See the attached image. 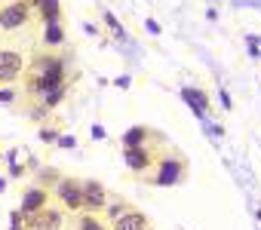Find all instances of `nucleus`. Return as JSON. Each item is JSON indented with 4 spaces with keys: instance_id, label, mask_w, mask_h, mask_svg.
<instances>
[{
    "instance_id": "nucleus-1",
    "label": "nucleus",
    "mask_w": 261,
    "mask_h": 230,
    "mask_svg": "<svg viewBox=\"0 0 261 230\" xmlns=\"http://www.w3.org/2000/svg\"><path fill=\"white\" fill-rule=\"evenodd\" d=\"M25 80H28V92L46 95V92L65 86V62L59 55H37L34 65L25 68Z\"/></svg>"
},
{
    "instance_id": "nucleus-2",
    "label": "nucleus",
    "mask_w": 261,
    "mask_h": 230,
    "mask_svg": "<svg viewBox=\"0 0 261 230\" xmlns=\"http://www.w3.org/2000/svg\"><path fill=\"white\" fill-rule=\"evenodd\" d=\"M28 25H31V7L16 4V0L0 4V31L4 34H16V31H22Z\"/></svg>"
},
{
    "instance_id": "nucleus-3",
    "label": "nucleus",
    "mask_w": 261,
    "mask_h": 230,
    "mask_svg": "<svg viewBox=\"0 0 261 230\" xmlns=\"http://www.w3.org/2000/svg\"><path fill=\"white\" fill-rule=\"evenodd\" d=\"M25 55L19 49H0V86H13L16 80L25 77Z\"/></svg>"
},
{
    "instance_id": "nucleus-4",
    "label": "nucleus",
    "mask_w": 261,
    "mask_h": 230,
    "mask_svg": "<svg viewBox=\"0 0 261 230\" xmlns=\"http://www.w3.org/2000/svg\"><path fill=\"white\" fill-rule=\"evenodd\" d=\"M53 196H56L59 206L68 209V212H80V209H83V184L74 181V178H59Z\"/></svg>"
},
{
    "instance_id": "nucleus-5",
    "label": "nucleus",
    "mask_w": 261,
    "mask_h": 230,
    "mask_svg": "<svg viewBox=\"0 0 261 230\" xmlns=\"http://www.w3.org/2000/svg\"><path fill=\"white\" fill-rule=\"evenodd\" d=\"M65 227V212L59 206H43L40 212L28 215V224L22 230H62Z\"/></svg>"
},
{
    "instance_id": "nucleus-6",
    "label": "nucleus",
    "mask_w": 261,
    "mask_h": 230,
    "mask_svg": "<svg viewBox=\"0 0 261 230\" xmlns=\"http://www.w3.org/2000/svg\"><path fill=\"white\" fill-rule=\"evenodd\" d=\"M108 203H111V196H108L105 184H98V181H86V184H83V209H86V212L101 215V212L108 209Z\"/></svg>"
},
{
    "instance_id": "nucleus-7",
    "label": "nucleus",
    "mask_w": 261,
    "mask_h": 230,
    "mask_svg": "<svg viewBox=\"0 0 261 230\" xmlns=\"http://www.w3.org/2000/svg\"><path fill=\"white\" fill-rule=\"evenodd\" d=\"M111 230H151V221L139 209H126L111 221Z\"/></svg>"
},
{
    "instance_id": "nucleus-8",
    "label": "nucleus",
    "mask_w": 261,
    "mask_h": 230,
    "mask_svg": "<svg viewBox=\"0 0 261 230\" xmlns=\"http://www.w3.org/2000/svg\"><path fill=\"white\" fill-rule=\"evenodd\" d=\"M126 166L129 169H136V172H148L151 166H154V157H151V151L145 148V145H133V148H126Z\"/></svg>"
},
{
    "instance_id": "nucleus-9",
    "label": "nucleus",
    "mask_w": 261,
    "mask_h": 230,
    "mask_svg": "<svg viewBox=\"0 0 261 230\" xmlns=\"http://www.w3.org/2000/svg\"><path fill=\"white\" fill-rule=\"evenodd\" d=\"M43 206H49V190L46 187H31L25 193V199H22V215H34Z\"/></svg>"
},
{
    "instance_id": "nucleus-10",
    "label": "nucleus",
    "mask_w": 261,
    "mask_h": 230,
    "mask_svg": "<svg viewBox=\"0 0 261 230\" xmlns=\"http://www.w3.org/2000/svg\"><path fill=\"white\" fill-rule=\"evenodd\" d=\"M77 230H111V224H108L101 215L86 212V215H80V218H77Z\"/></svg>"
},
{
    "instance_id": "nucleus-11",
    "label": "nucleus",
    "mask_w": 261,
    "mask_h": 230,
    "mask_svg": "<svg viewBox=\"0 0 261 230\" xmlns=\"http://www.w3.org/2000/svg\"><path fill=\"white\" fill-rule=\"evenodd\" d=\"M181 169H185L181 163H169V160H166V163H160V172H163V175H160L157 181H160V184H175V181L181 178Z\"/></svg>"
},
{
    "instance_id": "nucleus-12",
    "label": "nucleus",
    "mask_w": 261,
    "mask_h": 230,
    "mask_svg": "<svg viewBox=\"0 0 261 230\" xmlns=\"http://www.w3.org/2000/svg\"><path fill=\"white\" fill-rule=\"evenodd\" d=\"M37 10L43 22H59V0H37Z\"/></svg>"
},
{
    "instance_id": "nucleus-13",
    "label": "nucleus",
    "mask_w": 261,
    "mask_h": 230,
    "mask_svg": "<svg viewBox=\"0 0 261 230\" xmlns=\"http://www.w3.org/2000/svg\"><path fill=\"white\" fill-rule=\"evenodd\" d=\"M46 28H43V43H62V28H59V22H43Z\"/></svg>"
},
{
    "instance_id": "nucleus-14",
    "label": "nucleus",
    "mask_w": 261,
    "mask_h": 230,
    "mask_svg": "<svg viewBox=\"0 0 261 230\" xmlns=\"http://www.w3.org/2000/svg\"><path fill=\"white\" fill-rule=\"evenodd\" d=\"M105 22H108V25H111V31H117V34H120V25H117V19H114V16H111V13H105Z\"/></svg>"
},
{
    "instance_id": "nucleus-15",
    "label": "nucleus",
    "mask_w": 261,
    "mask_h": 230,
    "mask_svg": "<svg viewBox=\"0 0 261 230\" xmlns=\"http://www.w3.org/2000/svg\"><path fill=\"white\" fill-rule=\"evenodd\" d=\"M34 7H37V4H34Z\"/></svg>"
}]
</instances>
